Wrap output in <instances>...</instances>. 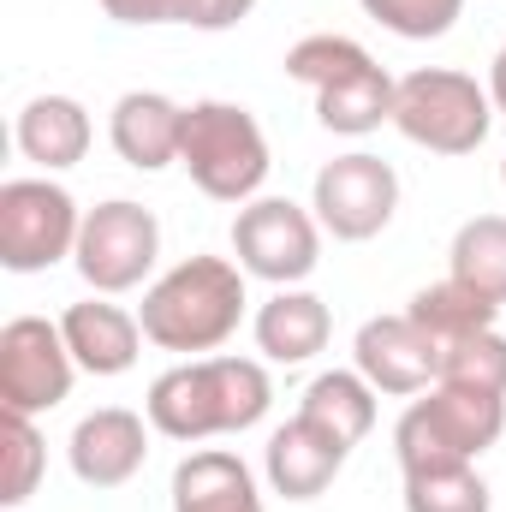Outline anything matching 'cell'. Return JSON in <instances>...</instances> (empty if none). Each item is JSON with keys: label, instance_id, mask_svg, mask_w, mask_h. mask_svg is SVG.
I'll return each mask as SVG.
<instances>
[{"label": "cell", "instance_id": "24", "mask_svg": "<svg viewBox=\"0 0 506 512\" xmlns=\"http://www.w3.org/2000/svg\"><path fill=\"white\" fill-rule=\"evenodd\" d=\"M447 387H477V393H506V334L483 328L453 346H441V376Z\"/></svg>", "mask_w": 506, "mask_h": 512}, {"label": "cell", "instance_id": "11", "mask_svg": "<svg viewBox=\"0 0 506 512\" xmlns=\"http://www.w3.org/2000/svg\"><path fill=\"white\" fill-rule=\"evenodd\" d=\"M310 209H316L322 233H334L340 245H364V239H376L381 227L393 221V209H399V173L381 155H370V149L334 155L316 173Z\"/></svg>", "mask_w": 506, "mask_h": 512}, {"label": "cell", "instance_id": "15", "mask_svg": "<svg viewBox=\"0 0 506 512\" xmlns=\"http://www.w3.org/2000/svg\"><path fill=\"white\" fill-rule=\"evenodd\" d=\"M108 137L120 149V161L137 173H161L179 161V143H185V108L161 90H126L108 114Z\"/></svg>", "mask_w": 506, "mask_h": 512}, {"label": "cell", "instance_id": "13", "mask_svg": "<svg viewBox=\"0 0 506 512\" xmlns=\"http://www.w3.org/2000/svg\"><path fill=\"white\" fill-rule=\"evenodd\" d=\"M149 417H137L126 405H102L90 417H78L72 441H66V459H72V477L90 483V489H120L143 471L149 459Z\"/></svg>", "mask_w": 506, "mask_h": 512}, {"label": "cell", "instance_id": "8", "mask_svg": "<svg viewBox=\"0 0 506 512\" xmlns=\"http://www.w3.org/2000/svg\"><path fill=\"white\" fill-rule=\"evenodd\" d=\"M233 256L268 286H298L322 262V221L292 197H251L233 215Z\"/></svg>", "mask_w": 506, "mask_h": 512}, {"label": "cell", "instance_id": "2", "mask_svg": "<svg viewBox=\"0 0 506 512\" xmlns=\"http://www.w3.org/2000/svg\"><path fill=\"white\" fill-rule=\"evenodd\" d=\"M143 340L179 358H215L245 322V268L227 256H185L143 292Z\"/></svg>", "mask_w": 506, "mask_h": 512}, {"label": "cell", "instance_id": "3", "mask_svg": "<svg viewBox=\"0 0 506 512\" xmlns=\"http://www.w3.org/2000/svg\"><path fill=\"white\" fill-rule=\"evenodd\" d=\"M286 78L310 84L316 96V120L334 131V137H370L393 120V96H399V78H387L376 66V54L352 36H334V30H316L304 42L286 48Z\"/></svg>", "mask_w": 506, "mask_h": 512}, {"label": "cell", "instance_id": "10", "mask_svg": "<svg viewBox=\"0 0 506 512\" xmlns=\"http://www.w3.org/2000/svg\"><path fill=\"white\" fill-rule=\"evenodd\" d=\"M72 382H78V358H72L60 322L12 316L0 328V411L42 417L72 399Z\"/></svg>", "mask_w": 506, "mask_h": 512}, {"label": "cell", "instance_id": "14", "mask_svg": "<svg viewBox=\"0 0 506 512\" xmlns=\"http://www.w3.org/2000/svg\"><path fill=\"white\" fill-rule=\"evenodd\" d=\"M346 459H352V447H346L340 435H328L322 423H310V417L280 423V429L268 435V447H262L268 489L286 495V501H316V495L346 471Z\"/></svg>", "mask_w": 506, "mask_h": 512}, {"label": "cell", "instance_id": "9", "mask_svg": "<svg viewBox=\"0 0 506 512\" xmlns=\"http://www.w3.org/2000/svg\"><path fill=\"white\" fill-rule=\"evenodd\" d=\"M155 256H161V221L143 203H131V197H108V203H96L84 215L72 262H78L90 292L114 298V292H131V286L149 280Z\"/></svg>", "mask_w": 506, "mask_h": 512}, {"label": "cell", "instance_id": "6", "mask_svg": "<svg viewBox=\"0 0 506 512\" xmlns=\"http://www.w3.org/2000/svg\"><path fill=\"white\" fill-rule=\"evenodd\" d=\"M393 126L405 143H417L429 155H471V149H483V137L495 126V102H489V84H477L471 72L423 66V72L399 78Z\"/></svg>", "mask_w": 506, "mask_h": 512}, {"label": "cell", "instance_id": "7", "mask_svg": "<svg viewBox=\"0 0 506 512\" xmlns=\"http://www.w3.org/2000/svg\"><path fill=\"white\" fill-rule=\"evenodd\" d=\"M84 209L54 179H6L0 185V268L42 274L66 256H78Z\"/></svg>", "mask_w": 506, "mask_h": 512}, {"label": "cell", "instance_id": "22", "mask_svg": "<svg viewBox=\"0 0 506 512\" xmlns=\"http://www.w3.org/2000/svg\"><path fill=\"white\" fill-rule=\"evenodd\" d=\"M447 274L465 280L471 292H483L489 304H506V215H471L453 233Z\"/></svg>", "mask_w": 506, "mask_h": 512}, {"label": "cell", "instance_id": "23", "mask_svg": "<svg viewBox=\"0 0 506 512\" xmlns=\"http://www.w3.org/2000/svg\"><path fill=\"white\" fill-rule=\"evenodd\" d=\"M0 459H6L0 465V507H24L48 471V447H42L36 417H24V411L0 417Z\"/></svg>", "mask_w": 506, "mask_h": 512}, {"label": "cell", "instance_id": "5", "mask_svg": "<svg viewBox=\"0 0 506 512\" xmlns=\"http://www.w3.org/2000/svg\"><path fill=\"white\" fill-rule=\"evenodd\" d=\"M179 167L191 173V185L203 197L251 203L274 161H268V137H262L251 108H239V102H191L185 108Z\"/></svg>", "mask_w": 506, "mask_h": 512}, {"label": "cell", "instance_id": "16", "mask_svg": "<svg viewBox=\"0 0 506 512\" xmlns=\"http://www.w3.org/2000/svg\"><path fill=\"white\" fill-rule=\"evenodd\" d=\"M60 334H66V346H72L84 376H126L137 364V352H143V322L131 310H120V304H108L102 292L72 304L60 316Z\"/></svg>", "mask_w": 506, "mask_h": 512}, {"label": "cell", "instance_id": "25", "mask_svg": "<svg viewBox=\"0 0 506 512\" xmlns=\"http://www.w3.org/2000/svg\"><path fill=\"white\" fill-rule=\"evenodd\" d=\"M489 483L477 465H447V471H411L405 477V512H489Z\"/></svg>", "mask_w": 506, "mask_h": 512}, {"label": "cell", "instance_id": "18", "mask_svg": "<svg viewBox=\"0 0 506 512\" xmlns=\"http://www.w3.org/2000/svg\"><path fill=\"white\" fill-rule=\"evenodd\" d=\"M328 334H334V316H328V304L316 298V292H304V286H280L262 310H256V352L268 358V364H310L322 346H328Z\"/></svg>", "mask_w": 506, "mask_h": 512}, {"label": "cell", "instance_id": "26", "mask_svg": "<svg viewBox=\"0 0 506 512\" xmlns=\"http://www.w3.org/2000/svg\"><path fill=\"white\" fill-rule=\"evenodd\" d=\"M370 18H376L381 30H393V36H405V42H435V36H447L453 24H459V12H465V0H358Z\"/></svg>", "mask_w": 506, "mask_h": 512}, {"label": "cell", "instance_id": "27", "mask_svg": "<svg viewBox=\"0 0 506 512\" xmlns=\"http://www.w3.org/2000/svg\"><path fill=\"white\" fill-rule=\"evenodd\" d=\"M102 12L120 24H191L197 0H102Z\"/></svg>", "mask_w": 506, "mask_h": 512}, {"label": "cell", "instance_id": "17", "mask_svg": "<svg viewBox=\"0 0 506 512\" xmlns=\"http://www.w3.org/2000/svg\"><path fill=\"white\" fill-rule=\"evenodd\" d=\"M173 512H262V489L239 453L197 447L173 471Z\"/></svg>", "mask_w": 506, "mask_h": 512}, {"label": "cell", "instance_id": "19", "mask_svg": "<svg viewBox=\"0 0 506 512\" xmlns=\"http://www.w3.org/2000/svg\"><path fill=\"white\" fill-rule=\"evenodd\" d=\"M12 137H18V155L36 161L42 173H66V167H78L90 155L96 126H90L84 102H72V96H36V102H24Z\"/></svg>", "mask_w": 506, "mask_h": 512}, {"label": "cell", "instance_id": "21", "mask_svg": "<svg viewBox=\"0 0 506 512\" xmlns=\"http://www.w3.org/2000/svg\"><path fill=\"white\" fill-rule=\"evenodd\" d=\"M435 346H453V340H465V334H483V328H495V316H501V304H489L483 292H471L465 280H435V286H423L417 298H411V310H405Z\"/></svg>", "mask_w": 506, "mask_h": 512}, {"label": "cell", "instance_id": "28", "mask_svg": "<svg viewBox=\"0 0 506 512\" xmlns=\"http://www.w3.org/2000/svg\"><path fill=\"white\" fill-rule=\"evenodd\" d=\"M251 12H256V0H197L191 30H233V24H245Z\"/></svg>", "mask_w": 506, "mask_h": 512}, {"label": "cell", "instance_id": "20", "mask_svg": "<svg viewBox=\"0 0 506 512\" xmlns=\"http://www.w3.org/2000/svg\"><path fill=\"white\" fill-rule=\"evenodd\" d=\"M376 387L364 382L358 370H322L316 382L304 387V399H298V417H310V423H322L328 435H340L346 447H358L370 429H376Z\"/></svg>", "mask_w": 506, "mask_h": 512}, {"label": "cell", "instance_id": "30", "mask_svg": "<svg viewBox=\"0 0 506 512\" xmlns=\"http://www.w3.org/2000/svg\"><path fill=\"white\" fill-rule=\"evenodd\" d=\"M501 185H506V161H501Z\"/></svg>", "mask_w": 506, "mask_h": 512}, {"label": "cell", "instance_id": "4", "mask_svg": "<svg viewBox=\"0 0 506 512\" xmlns=\"http://www.w3.org/2000/svg\"><path fill=\"white\" fill-rule=\"evenodd\" d=\"M506 435V393H477V387H423V399L405 405L393 423V453L399 471H447V465H477Z\"/></svg>", "mask_w": 506, "mask_h": 512}, {"label": "cell", "instance_id": "12", "mask_svg": "<svg viewBox=\"0 0 506 512\" xmlns=\"http://www.w3.org/2000/svg\"><path fill=\"white\" fill-rule=\"evenodd\" d=\"M352 358H358V376L376 387V393H423L441 376V346L399 310V316H370L352 340Z\"/></svg>", "mask_w": 506, "mask_h": 512}, {"label": "cell", "instance_id": "1", "mask_svg": "<svg viewBox=\"0 0 506 512\" xmlns=\"http://www.w3.org/2000/svg\"><path fill=\"white\" fill-rule=\"evenodd\" d=\"M274 382L256 358H185L149 382L143 417L167 441H215L245 435L268 417Z\"/></svg>", "mask_w": 506, "mask_h": 512}, {"label": "cell", "instance_id": "29", "mask_svg": "<svg viewBox=\"0 0 506 512\" xmlns=\"http://www.w3.org/2000/svg\"><path fill=\"white\" fill-rule=\"evenodd\" d=\"M489 102H495V114H506V42L495 54V66H489Z\"/></svg>", "mask_w": 506, "mask_h": 512}]
</instances>
